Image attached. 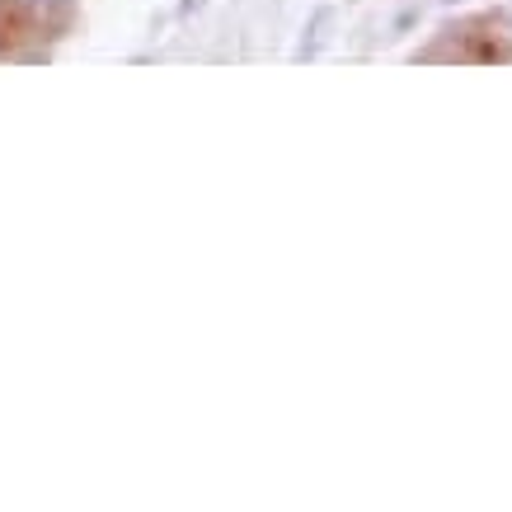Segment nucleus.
Masks as SVG:
<instances>
[{
	"label": "nucleus",
	"mask_w": 512,
	"mask_h": 512,
	"mask_svg": "<svg viewBox=\"0 0 512 512\" xmlns=\"http://www.w3.org/2000/svg\"><path fill=\"white\" fill-rule=\"evenodd\" d=\"M24 5H57V0H24Z\"/></svg>",
	"instance_id": "nucleus-3"
},
{
	"label": "nucleus",
	"mask_w": 512,
	"mask_h": 512,
	"mask_svg": "<svg viewBox=\"0 0 512 512\" xmlns=\"http://www.w3.org/2000/svg\"><path fill=\"white\" fill-rule=\"evenodd\" d=\"M334 29H339V10H334V5H320V10L311 15V24H306V33H301L296 62H315V57L334 43Z\"/></svg>",
	"instance_id": "nucleus-1"
},
{
	"label": "nucleus",
	"mask_w": 512,
	"mask_h": 512,
	"mask_svg": "<svg viewBox=\"0 0 512 512\" xmlns=\"http://www.w3.org/2000/svg\"><path fill=\"white\" fill-rule=\"evenodd\" d=\"M202 5H207V0H184V15H198Z\"/></svg>",
	"instance_id": "nucleus-2"
}]
</instances>
